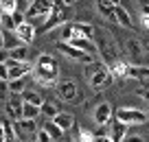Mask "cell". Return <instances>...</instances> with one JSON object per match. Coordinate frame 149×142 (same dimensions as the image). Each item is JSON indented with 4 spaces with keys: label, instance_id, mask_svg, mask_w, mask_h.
I'll return each instance as SVG.
<instances>
[{
    "label": "cell",
    "instance_id": "1",
    "mask_svg": "<svg viewBox=\"0 0 149 142\" xmlns=\"http://www.w3.org/2000/svg\"><path fill=\"white\" fill-rule=\"evenodd\" d=\"M33 79L42 87H55L57 81H59V64L53 55L48 53H42L37 57V61L33 64Z\"/></svg>",
    "mask_w": 149,
    "mask_h": 142
},
{
    "label": "cell",
    "instance_id": "2",
    "mask_svg": "<svg viewBox=\"0 0 149 142\" xmlns=\"http://www.w3.org/2000/svg\"><path fill=\"white\" fill-rule=\"evenodd\" d=\"M94 46H97V57L101 59L103 66H112L121 59V48L118 42L114 39L112 33H107L105 28H94Z\"/></svg>",
    "mask_w": 149,
    "mask_h": 142
},
{
    "label": "cell",
    "instance_id": "3",
    "mask_svg": "<svg viewBox=\"0 0 149 142\" xmlns=\"http://www.w3.org/2000/svg\"><path fill=\"white\" fill-rule=\"evenodd\" d=\"M74 37H88V39H92L94 37V26L90 22H77V20L61 24V39L59 42H70V39H74Z\"/></svg>",
    "mask_w": 149,
    "mask_h": 142
},
{
    "label": "cell",
    "instance_id": "4",
    "mask_svg": "<svg viewBox=\"0 0 149 142\" xmlns=\"http://www.w3.org/2000/svg\"><path fill=\"white\" fill-rule=\"evenodd\" d=\"M55 90H57V94H59V98L66 101V103H81L84 101V94H81L79 85H77L72 79H61V81H57Z\"/></svg>",
    "mask_w": 149,
    "mask_h": 142
},
{
    "label": "cell",
    "instance_id": "5",
    "mask_svg": "<svg viewBox=\"0 0 149 142\" xmlns=\"http://www.w3.org/2000/svg\"><path fill=\"white\" fill-rule=\"evenodd\" d=\"M114 118L121 120L127 127H134V125H143L145 120H147V114L136 109V107H118V109L114 112Z\"/></svg>",
    "mask_w": 149,
    "mask_h": 142
},
{
    "label": "cell",
    "instance_id": "6",
    "mask_svg": "<svg viewBox=\"0 0 149 142\" xmlns=\"http://www.w3.org/2000/svg\"><path fill=\"white\" fill-rule=\"evenodd\" d=\"M55 48H57V53H61L64 57H68V59H72V61H81V64H90V61H97L94 57H90V55H86V53H81L79 48L70 46L68 42H57Z\"/></svg>",
    "mask_w": 149,
    "mask_h": 142
},
{
    "label": "cell",
    "instance_id": "7",
    "mask_svg": "<svg viewBox=\"0 0 149 142\" xmlns=\"http://www.w3.org/2000/svg\"><path fill=\"white\" fill-rule=\"evenodd\" d=\"M112 81H114V77L110 74V70H107V66H101V68L97 70V72H92L90 74V79H88V83H90V87L92 90H103V87H107V85H112Z\"/></svg>",
    "mask_w": 149,
    "mask_h": 142
},
{
    "label": "cell",
    "instance_id": "8",
    "mask_svg": "<svg viewBox=\"0 0 149 142\" xmlns=\"http://www.w3.org/2000/svg\"><path fill=\"white\" fill-rule=\"evenodd\" d=\"M92 118H94V123H97L99 127L110 125L112 120H114V107H112V103H99V105L94 107Z\"/></svg>",
    "mask_w": 149,
    "mask_h": 142
},
{
    "label": "cell",
    "instance_id": "9",
    "mask_svg": "<svg viewBox=\"0 0 149 142\" xmlns=\"http://www.w3.org/2000/svg\"><path fill=\"white\" fill-rule=\"evenodd\" d=\"M5 64H7V68H9V79H22V77H29V74L33 72V64L31 61L18 64V61H13V59H7ZM9 79H7V81H9Z\"/></svg>",
    "mask_w": 149,
    "mask_h": 142
},
{
    "label": "cell",
    "instance_id": "10",
    "mask_svg": "<svg viewBox=\"0 0 149 142\" xmlns=\"http://www.w3.org/2000/svg\"><path fill=\"white\" fill-rule=\"evenodd\" d=\"M15 37L20 39V44H24V46H29V44H33V39H35V35H37V28L33 26L31 22H22L20 26H15Z\"/></svg>",
    "mask_w": 149,
    "mask_h": 142
},
{
    "label": "cell",
    "instance_id": "11",
    "mask_svg": "<svg viewBox=\"0 0 149 142\" xmlns=\"http://www.w3.org/2000/svg\"><path fill=\"white\" fill-rule=\"evenodd\" d=\"M127 131H130V127H127V125H123L121 120L114 118V120L110 123V136H107V138H110L112 142H121L125 136H130Z\"/></svg>",
    "mask_w": 149,
    "mask_h": 142
},
{
    "label": "cell",
    "instance_id": "12",
    "mask_svg": "<svg viewBox=\"0 0 149 142\" xmlns=\"http://www.w3.org/2000/svg\"><path fill=\"white\" fill-rule=\"evenodd\" d=\"M125 57H132V59L138 64L143 59V44L138 39H125Z\"/></svg>",
    "mask_w": 149,
    "mask_h": 142
},
{
    "label": "cell",
    "instance_id": "13",
    "mask_svg": "<svg viewBox=\"0 0 149 142\" xmlns=\"http://www.w3.org/2000/svg\"><path fill=\"white\" fill-rule=\"evenodd\" d=\"M114 22H118L121 26H125V28H134V22H132V15H130V11H127L123 5L114 7Z\"/></svg>",
    "mask_w": 149,
    "mask_h": 142
},
{
    "label": "cell",
    "instance_id": "14",
    "mask_svg": "<svg viewBox=\"0 0 149 142\" xmlns=\"http://www.w3.org/2000/svg\"><path fill=\"white\" fill-rule=\"evenodd\" d=\"M53 123H55L61 131H70V129L74 127V116L68 114V112H59V114L53 118Z\"/></svg>",
    "mask_w": 149,
    "mask_h": 142
},
{
    "label": "cell",
    "instance_id": "15",
    "mask_svg": "<svg viewBox=\"0 0 149 142\" xmlns=\"http://www.w3.org/2000/svg\"><path fill=\"white\" fill-rule=\"evenodd\" d=\"M107 70H110V74L114 79H127V72H130V64H125L123 59H118L116 64L107 66Z\"/></svg>",
    "mask_w": 149,
    "mask_h": 142
},
{
    "label": "cell",
    "instance_id": "16",
    "mask_svg": "<svg viewBox=\"0 0 149 142\" xmlns=\"http://www.w3.org/2000/svg\"><path fill=\"white\" fill-rule=\"evenodd\" d=\"M97 11H99L101 18L114 22V5H112L110 0H97Z\"/></svg>",
    "mask_w": 149,
    "mask_h": 142
},
{
    "label": "cell",
    "instance_id": "17",
    "mask_svg": "<svg viewBox=\"0 0 149 142\" xmlns=\"http://www.w3.org/2000/svg\"><path fill=\"white\" fill-rule=\"evenodd\" d=\"M22 101L29 103V105H35V107H42L44 98H42V92H37V90H24L22 92Z\"/></svg>",
    "mask_w": 149,
    "mask_h": 142
},
{
    "label": "cell",
    "instance_id": "18",
    "mask_svg": "<svg viewBox=\"0 0 149 142\" xmlns=\"http://www.w3.org/2000/svg\"><path fill=\"white\" fill-rule=\"evenodd\" d=\"M42 129L48 133V136H51V140H53V142H61V140H64V136H66V131H61V129L57 127L53 120H46V125H44Z\"/></svg>",
    "mask_w": 149,
    "mask_h": 142
},
{
    "label": "cell",
    "instance_id": "19",
    "mask_svg": "<svg viewBox=\"0 0 149 142\" xmlns=\"http://www.w3.org/2000/svg\"><path fill=\"white\" fill-rule=\"evenodd\" d=\"M7 90H9V94H22V92L26 90V77L9 79V81H7Z\"/></svg>",
    "mask_w": 149,
    "mask_h": 142
},
{
    "label": "cell",
    "instance_id": "20",
    "mask_svg": "<svg viewBox=\"0 0 149 142\" xmlns=\"http://www.w3.org/2000/svg\"><path fill=\"white\" fill-rule=\"evenodd\" d=\"M9 59L18 61V64H22V61H29V46L20 44L18 48H13V51H9Z\"/></svg>",
    "mask_w": 149,
    "mask_h": 142
},
{
    "label": "cell",
    "instance_id": "21",
    "mask_svg": "<svg viewBox=\"0 0 149 142\" xmlns=\"http://www.w3.org/2000/svg\"><path fill=\"white\" fill-rule=\"evenodd\" d=\"M40 114H42L46 120H53L57 114H59V107H57L55 103H51V101H44L42 107H40Z\"/></svg>",
    "mask_w": 149,
    "mask_h": 142
},
{
    "label": "cell",
    "instance_id": "22",
    "mask_svg": "<svg viewBox=\"0 0 149 142\" xmlns=\"http://www.w3.org/2000/svg\"><path fill=\"white\" fill-rule=\"evenodd\" d=\"M20 46V39L15 37L13 31H5V37H2V48L5 51H13V48H18Z\"/></svg>",
    "mask_w": 149,
    "mask_h": 142
},
{
    "label": "cell",
    "instance_id": "23",
    "mask_svg": "<svg viewBox=\"0 0 149 142\" xmlns=\"http://www.w3.org/2000/svg\"><path fill=\"white\" fill-rule=\"evenodd\" d=\"M40 107H35V105H29V103H24L22 105V118H29V120H37L40 118Z\"/></svg>",
    "mask_w": 149,
    "mask_h": 142
},
{
    "label": "cell",
    "instance_id": "24",
    "mask_svg": "<svg viewBox=\"0 0 149 142\" xmlns=\"http://www.w3.org/2000/svg\"><path fill=\"white\" fill-rule=\"evenodd\" d=\"M0 127H2V131H5L7 142H15V131H13V125H11L9 120H0Z\"/></svg>",
    "mask_w": 149,
    "mask_h": 142
},
{
    "label": "cell",
    "instance_id": "25",
    "mask_svg": "<svg viewBox=\"0 0 149 142\" xmlns=\"http://www.w3.org/2000/svg\"><path fill=\"white\" fill-rule=\"evenodd\" d=\"M0 28H2V31H13L15 28V24H13V20H11L9 13H0Z\"/></svg>",
    "mask_w": 149,
    "mask_h": 142
},
{
    "label": "cell",
    "instance_id": "26",
    "mask_svg": "<svg viewBox=\"0 0 149 142\" xmlns=\"http://www.w3.org/2000/svg\"><path fill=\"white\" fill-rule=\"evenodd\" d=\"M18 9V5H15V0H0V13H13V11Z\"/></svg>",
    "mask_w": 149,
    "mask_h": 142
},
{
    "label": "cell",
    "instance_id": "27",
    "mask_svg": "<svg viewBox=\"0 0 149 142\" xmlns=\"http://www.w3.org/2000/svg\"><path fill=\"white\" fill-rule=\"evenodd\" d=\"M11 20H13V24H15V26H20V24H22V22H26V18H24V13H22V11H18V9H15L13 13H11ZM13 31H15V28H13Z\"/></svg>",
    "mask_w": 149,
    "mask_h": 142
},
{
    "label": "cell",
    "instance_id": "28",
    "mask_svg": "<svg viewBox=\"0 0 149 142\" xmlns=\"http://www.w3.org/2000/svg\"><path fill=\"white\" fill-rule=\"evenodd\" d=\"M35 142H53V140H51V136L40 127V129H37V133H35Z\"/></svg>",
    "mask_w": 149,
    "mask_h": 142
},
{
    "label": "cell",
    "instance_id": "29",
    "mask_svg": "<svg viewBox=\"0 0 149 142\" xmlns=\"http://www.w3.org/2000/svg\"><path fill=\"white\" fill-rule=\"evenodd\" d=\"M33 0H15V5H18V11H22V13H26L29 7H31Z\"/></svg>",
    "mask_w": 149,
    "mask_h": 142
},
{
    "label": "cell",
    "instance_id": "30",
    "mask_svg": "<svg viewBox=\"0 0 149 142\" xmlns=\"http://www.w3.org/2000/svg\"><path fill=\"white\" fill-rule=\"evenodd\" d=\"M9 96V90H7V81H0V103H5Z\"/></svg>",
    "mask_w": 149,
    "mask_h": 142
},
{
    "label": "cell",
    "instance_id": "31",
    "mask_svg": "<svg viewBox=\"0 0 149 142\" xmlns=\"http://www.w3.org/2000/svg\"><path fill=\"white\" fill-rule=\"evenodd\" d=\"M9 79V68L7 64H0V81H7Z\"/></svg>",
    "mask_w": 149,
    "mask_h": 142
},
{
    "label": "cell",
    "instance_id": "32",
    "mask_svg": "<svg viewBox=\"0 0 149 142\" xmlns=\"http://www.w3.org/2000/svg\"><path fill=\"white\" fill-rule=\"evenodd\" d=\"M121 142H145V138L143 136H125Z\"/></svg>",
    "mask_w": 149,
    "mask_h": 142
},
{
    "label": "cell",
    "instance_id": "33",
    "mask_svg": "<svg viewBox=\"0 0 149 142\" xmlns=\"http://www.w3.org/2000/svg\"><path fill=\"white\" fill-rule=\"evenodd\" d=\"M138 96L143 98V101L149 103V87H140V90H138Z\"/></svg>",
    "mask_w": 149,
    "mask_h": 142
},
{
    "label": "cell",
    "instance_id": "34",
    "mask_svg": "<svg viewBox=\"0 0 149 142\" xmlns=\"http://www.w3.org/2000/svg\"><path fill=\"white\" fill-rule=\"evenodd\" d=\"M7 59H9V51H5V48H0V64H5Z\"/></svg>",
    "mask_w": 149,
    "mask_h": 142
},
{
    "label": "cell",
    "instance_id": "35",
    "mask_svg": "<svg viewBox=\"0 0 149 142\" xmlns=\"http://www.w3.org/2000/svg\"><path fill=\"white\" fill-rule=\"evenodd\" d=\"M61 2H64V5H66V7H72V5H74V2H79V0H61Z\"/></svg>",
    "mask_w": 149,
    "mask_h": 142
},
{
    "label": "cell",
    "instance_id": "36",
    "mask_svg": "<svg viewBox=\"0 0 149 142\" xmlns=\"http://www.w3.org/2000/svg\"><path fill=\"white\" fill-rule=\"evenodd\" d=\"M143 26L149 28V15H143Z\"/></svg>",
    "mask_w": 149,
    "mask_h": 142
},
{
    "label": "cell",
    "instance_id": "37",
    "mask_svg": "<svg viewBox=\"0 0 149 142\" xmlns=\"http://www.w3.org/2000/svg\"><path fill=\"white\" fill-rule=\"evenodd\" d=\"M0 142H7V138H5V131H2V127H0Z\"/></svg>",
    "mask_w": 149,
    "mask_h": 142
},
{
    "label": "cell",
    "instance_id": "38",
    "mask_svg": "<svg viewBox=\"0 0 149 142\" xmlns=\"http://www.w3.org/2000/svg\"><path fill=\"white\" fill-rule=\"evenodd\" d=\"M2 37H5V31L0 28V48H2Z\"/></svg>",
    "mask_w": 149,
    "mask_h": 142
},
{
    "label": "cell",
    "instance_id": "39",
    "mask_svg": "<svg viewBox=\"0 0 149 142\" xmlns=\"http://www.w3.org/2000/svg\"><path fill=\"white\" fill-rule=\"evenodd\" d=\"M110 2H112L114 7H118V5H121V0H110Z\"/></svg>",
    "mask_w": 149,
    "mask_h": 142
},
{
    "label": "cell",
    "instance_id": "40",
    "mask_svg": "<svg viewBox=\"0 0 149 142\" xmlns=\"http://www.w3.org/2000/svg\"><path fill=\"white\" fill-rule=\"evenodd\" d=\"M90 142H97V140H90Z\"/></svg>",
    "mask_w": 149,
    "mask_h": 142
},
{
    "label": "cell",
    "instance_id": "41",
    "mask_svg": "<svg viewBox=\"0 0 149 142\" xmlns=\"http://www.w3.org/2000/svg\"><path fill=\"white\" fill-rule=\"evenodd\" d=\"M147 15H149V13H147Z\"/></svg>",
    "mask_w": 149,
    "mask_h": 142
}]
</instances>
